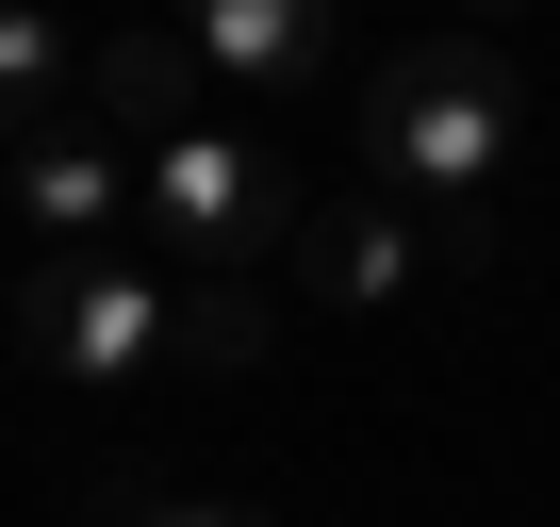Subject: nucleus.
<instances>
[{
    "label": "nucleus",
    "mask_w": 560,
    "mask_h": 527,
    "mask_svg": "<svg viewBox=\"0 0 560 527\" xmlns=\"http://www.w3.org/2000/svg\"><path fill=\"white\" fill-rule=\"evenodd\" d=\"M67 99H83L67 17H50V0H0V165H18L34 132H67Z\"/></svg>",
    "instance_id": "8"
},
{
    "label": "nucleus",
    "mask_w": 560,
    "mask_h": 527,
    "mask_svg": "<svg viewBox=\"0 0 560 527\" xmlns=\"http://www.w3.org/2000/svg\"><path fill=\"white\" fill-rule=\"evenodd\" d=\"M478 17H527V0H478Z\"/></svg>",
    "instance_id": "11"
},
{
    "label": "nucleus",
    "mask_w": 560,
    "mask_h": 527,
    "mask_svg": "<svg viewBox=\"0 0 560 527\" xmlns=\"http://www.w3.org/2000/svg\"><path fill=\"white\" fill-rule=\"evenodd\" d=\"M149 165V264L165 281H264L280 247H298V214H314V181L280 165V132H165V149H132Z\"/></svg>",
    "instance_id": "2"
},
{
    "label": "nucleus",
    "mask_w": 560,
    "mask_h": 527,
    "mask_svg": "<svg viewBox=\"0 0 560 527\" xmlns=\"http://www.w3.org/2000/svg\"><path fill=\"white\" fill-rule=\"evenodd\" d=\"M511 67L478 50V34H412V50H380L363 67V99H347V181H396V198H494V165H511Z\"/></svg>",
    "instance_id": "1"
},
{
    "label": "nucleus",
    "mask_w": 560,
    "mask_h": 527,
    "mask_svg": "<svg viewBox=\"0 0 560 527\" xmlns=\"http://www.w3.org/2000/svg\"><path fill=\"white\" fill-rule=\"evenodd\" d=\"M83 527H264V511H247V494H149V478H100Z\"/></svg>",
    "instance_id": "10"
},
{
    "label": "nucleus",
    "mask_w": 560,
    "mask_h": 527,
    "mask_svg": "<svg viewBox=\"0 0 560 527\" xmlns=\"http://www.w3.org/2000/svg\"><path fill=\"white\" fill-rule=\"evenodd\" d=\"M182 50L264 116H314L347 67V0H182Z\"/></svg>",
    "instance_id": "5"
},
{
    "label": "nucleus",
    "mask_w": 560,
    "mask_h": 527,
    "mask_svg": "<svg viewBox=\"0 0 560 527\" xmlns=\"http://www.w3.org/2000/svg\"><path fill=\"white\" fill-rule=\"evenodd\" d=\"M18 363L34 379H83V396L182 379V281L149 247H34L18 264Z\"/></svg>",
    "instance_id": "3"
},
{
    "label": "nucleus",
    "mask_w": 560,
    "mask_h": 527,
    "mask_svg": "<svg viewBox=\"0 0 560 527\" xmlns=\"http://www.w3.org/2000/svg\"><path fill=\"white\" fill-rule=\"evenodd\" d=\"M264 347H280L264 281H182V379H247Z\"/></svg>",
    "instance_id": "9"
},
{
    "label": "nucleus",
    "mask_w": 560,
    "mask_h": 527,
    "mask_svg": "<svg viewBox=\"0 0 560 527\" xmlns=\"http://www.w3.org/2000/svg\"><path fill=\"white\" fill-rule=\"evenodd\" d=\"M83 99H100L132 149L198 132V50H182V17H165V34H116V50H83Z\"/></svg>",
    "instance_id": "7"
},
{
    "label": "nucleus",
    "mask_w": 560,
    "mask_h": 527,
    "mask_svg": "<svg viewBox=\"0 0 560 527\" xmlns=\"http://www.w3.org/2000/svg\"><path fill=\"white\" fill-rule=\"evenodd\" d=\"M280 281H298L314 314H396L412 281H445V247H429V198H396V181H314L298 247H280Z\"/></svg>",
    "instance_id": "4"
},
{
    "label": "nucleus",
    "mask_w": 560,
    "mask_h": 527,
    "mask_svg": "<svg viewBox=\"0 0 560 527\" xmlns=\"http://www.w3.org/2000/svg\"><path fill=\"white\" fill-rule=\"evenodd\" d=\"M0 181H18V231L34 247H149V165L100 149V132H34Z\"/></svg>",
    "instance_id": "6"
}]
</instances>
